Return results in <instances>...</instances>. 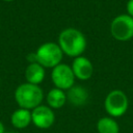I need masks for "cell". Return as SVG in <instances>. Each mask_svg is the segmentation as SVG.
Segmentation results:
<instances>
[{
  "label": "cell",
  "mask_w": 133,
  "mask_h": 133,
  "mask_svg": "<svg viewBox=\"0 0 133 133\" xmlns=\"http://www.w3.org/2000/svg\"><path fill=\"white\" fill-rule=\"evenodd\" d=\"M57 44L62 53L72 58L83 55L87 47V41L84 33L75 27L62 29L58 34Z\"/></svg>",
  "instance_id": "cell-1"
},
{
  "label": "cell",
  "mask_w": 133,
  "mask_h": 133,
  "mask_svg": "<svg viewBox=\"0 0 133 133\" xmlns=\"http://www.w3.org/2000/svg\"><path fill=\"white\" fill-rule=\"evenodd\" d=\"M14 97L20 108L32 110L43 104L45 94L39 85L24 82L17 86L14 92Z\"/></svg>",
  "instance_id": "cell-2"
},
{
  "label": "cell",
  "mask_w": 133,
  "mask_h": 133,
  "mask_svg": "<svg viewBox=\"0 0 133 133\" xmlns=\"http://www.w3.org/2000/svg\"><path fill=\"white\" fill-rule=\"evenodd\" d=\"M35 53L36 62L42 64L45 69H53L61 63L63 53L57 43L46 42L38 46Z\"/></svg>",
  "instance_id": "cell-3"
},
{
  "label": "cell",
  "mask_w": 133,
  "mask_h": 133,
  "mask_svg": "<svg viewBox=\"0 0 133 133\" xmlns=\"http://www.w3.org/2000/svg\"><path fill=\"white\" fill-rule=\"evenodd\" d=\"M103 105L108 116L117 118L127 112L129 108V99L122 89H112L106 95Z\"/></svg>",
  "instance_id": "cell-4"
},
{
  "label": "cell",
  "mask_w": 133,
  "mask_h": 133,
  "mask_svg": "<svg viewBox=\"0 0 133 133\" xmlns=\"http://www.w3.org/2000/svg\"><path fill=\"white\" fill-rule=\"evenodd\" d=\"M109 29L115 41L128 42L133 38V18L127 14L117 15L112 19Z\"/></svg>",
  "instance_id": "cell-5"
},
{
  "label": "cell",
  "mask_w": 133,
  "mask_h": 133,
  "mask_svg": "<svg viewBox=\"0 0 133 133\" xmlns=\"http://www.w3.org/2000/svg\"><path fill=\"white\" fill-rule=\"evenodd\" d=\"M51 80L54 87L60 88L62 90H68L73 85H75V75L72 71L71 65L66 63H59L58 65L51 69Z\"/></svg>",
  "instance_id": "cell-6"
},
{
  "label": "cell",
  "mask_w": 133,
  "mask_h": 133,
  "mask_svg": "<svg viewBox=\"0 0 133 133\" xmlns=\"http://www.w3.org/2000/svg\"><path fill=\"white\" fill-rule=\"evenodd\" d=\"M55 122V113L47 104H41L31 110V123L38 129H49Z\"/></svg>",
  "instance_id": "cell-7"
},
{
  "label": "cell",
  "mask_w": 133,
  "mask_h": 133,
  "mask_svg": "<svg viewBox=\"0 0 133 133\" xmlns=\"http://www.w3.org/2000/svg\"><path fill=\"white\" fill-rule=\"evenodd\" d=\"M71 68L75 75V78L81 81H86L90 79L94 74L92 62L83 55L73 58Z\"/></svg>",
  "instance_id": "cell-8"
},
{
  "label": "cell",
  "mask_w": 133,
  "mask_h": 133,
  "mask_svg": "<svg viewBox=\"0 0 133 133\" xmlns=\"http://www.w3.org/2000/svg\"><path fill=\"white\" fill-rule=\"evenodd\" d=\"M65 92H66L68 102L75 107H81V106L86 105L88 98H89L88 90L84 86L79 85V84L73 85Z\"/></svg>",
  "instance_id": "cell-9"
},
{
  "label": "cell",
  "mask_w": 133,
  "mask_h": 133,
  "mask_svg": "<svg viewBox=\"0 0 133 133\" xmlns=\"http://www.w3.org/2000/svg\"><path fill=\"white\" fill-rule=\"evenodd\" d=\"M46 77V69L38 62H30L25 69L26 82L39 85Z\"/></svg>",
  "instance_id": "cell-10"
},
{
  "label": "cell",
  "mask_w": 133,
  "mask_h": 133,
  "mask_svg": "<svg viewBox=\"0 0 133 133\" xmlns=\"http://www.w3.org/2000/svg\"><path fill=\"white\" fill-rule=\"evenodd\" d=\"M45 99H46L47 105L50 108H52L53 110L54 109H60L68 102L65 90H62V89L57 88V87L51 88L47 92V95L45 96Z\"/></svg>",
  "instance_id": "cell-11"
},
{
  "label": "cell",
  "mask_w": 133,
  "mask_h": 133,
  "mask_svg": "<svg viewBox=\"0 0 133 133\" xmlns=\"http://www.w3.org/2000/svg\"><path fill=\"white\" fill-rule=\"evenodd\" d=\"M10 124L16 129H25L31 123V110L25 108H18L16 109L10 115Z\"/></svg>",
  "instance_id": "cell-12"
},
{
  "label": "cell",
  "mask_w": 133,
  "mask_h": 133,
  "mask_svg": "<svg viewBox=\"0 0 133 133\" xmlns=\"http://www.w3.org/2000/svg\"><path fill=\"white\" fill-rule=\"evenodd\" d=\"M98 133H119V125L111 116H102L96 124Z\"/></svg>",
  "instance_id": "cell-13"
},
{
  "label": "cell",
  "mask_w": 133,
  "mask_h": 133,
  "mask_svg": "<svg viewBox=\"0 0 133 133\" xmlns=\"http://www.w3.org/2000/svg\"><path fill=\"white\" fill-rule=\"evenodd\" d=\"M126 14L133 18V0H128L126 4Z\"/></svg>",
  "instance_id": "cell-14"
},
{
  "label": "cell",
  "mask_w": 133,
  "mask_h": 133,
  "mask_svg": "<svg viewBox=\"0 0 133 133\" xmlns=\"http://www.w3.org/2000/svg\"><path fill=\"white\" fill-rule=\"evenodd\" d=\"M6 131H5V126H4V124L2 123V121L0 119V133H5Z\"/></svg>",
  "instance_id": "cell-15"
},
{
  "label": "cell",
  "mask_w": 133,
  "mask_h": 133,
  "mask_svg": "<svg viewBox=\"0 0 133 133\" xmlns=\"http://www.w3.org/2000/svg\"><path fill=\"white\" fill-rule=\"evenodd\" d=\"M2 1H4V2H12L15 0H2Z\"/></svg>",
  "instance_id": "cell-16"
},
{
  "label": "cell",
  "mask_w": 133,
  "mask_h": 133,
  "mask_svg": "<svg viewBox=\"0 0 133 133\" xmlns=\"http://www.w3.org/2000/svg\"><path fill=\"white\" fill-rule=\"evenodd\" d=\"M5 133H16V132H12V131H9V132H5Z\"/></svg>",
  "instance_id": "cell-17"
},
{
  "label": "cell",
  "mask_w": 133,
  "mask_h": 133,
  "mask_svg": "<svg viewBox=\"0 0 133 133\" xmlns=\"http://www.w3.org/2000/svg\"><path fill=\"white\" fill-rule=\"evenodd\" d=\"M0 83H1V82H0Z\"/></svg>",
  "instance_id": "cell-18"
}]
</instances>
